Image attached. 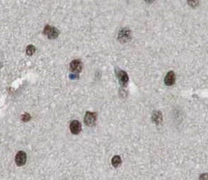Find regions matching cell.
Returning a JSON list of instances; mask_svg holds the SVG:
<instances>
[{
  "label": "cell",
  "instance_id": "cell-1",
  "mask_svg": "<svg viewBox=\"0 0 208 180\" xmlns=\"http://www.w3.org/2000/svg\"><path fill=\"white\" fill-rule=\"evenodd\" d=\"M43 33L49 39H55L60 35V31L58 28L49 25L45 26Z\"/></svg>",
  "mask_w": 208,
  "mask_h": 180
},
{
  "label": "cell",
  "instance_id": "cell-2",
  "mask_svg": "<svg viewBox=\"0 0 208 180\" xmlns=\"http://www.w3.org/2000/svg\"><path fill=\"white\" fill-rule=\"evenodd\" d=\"M97 121V114L91 111H86L84 116V124L89 127L95 126Z\"/></svg>",
  "mask_w": 208,
  "mask_h": 180
},
{
  "label": "cell",
  "instance_id": "cell-3",
  "mask_svg": "<svg viewBox=\"0 0 208 180\" xmlns=\"http://www.w3.org/2000/svg\"><path fill=\"white\" fill-rule=\"evenodd\" d=\"M27 160V155L24 151H19L15 157V162L19 167L23 166Z\"/></svg>",
  "mask_w": 208,
  "mask_h": 180
},
{
  "label": "cell",
  "instance_id": "cell-4",
  "mask_svg": "<svg viewBox=\"0 0 208 180\" xmlns=\"http://www.w3.org/2000/svg\"><path fill=\"white\" fill-rule=\"evenodd\" d=\"M69 70L73 73H79L82 70V63L79 60H72L69 65Z\"/></svg>",
  "mask_w": 208,
  "mask_h": 180
},
{
  "label": "cell",
  "instance_id": "cell-5",
  "mask_svg": "<svg viewBox=\"0 0 208 180\" xmlns=\"http://www.w3.org/2000/svg\"><path fill=\"white\" fill-rule=\"evenodd\" d=\"M69 129L72 134L78 135L79 134L81 131H82V124H81V123L79 121H72L70 123Z\"/></svg>",
  "mask_w": 208,
  "mask_h": 180
},
{
  "label": "cell",
  "instance_id": "cell-6",
  "mask_svg": "<svg viewBox=\"0 0 208 180\" xmlns=\"http://www.w3.org/2000/svg\"><path fill=\"white\" fill-rule=\"evenodd\" d=\"M118 40L121 43H126L131 38V33L128 29H122L118 34Z\"/></svg>",
  "mask_w": 208,
  "mask_h": 180
},
{
  "label": "cell",
  "instance_id": "cell-7",
  "mask_svg": "<svg viewBox=\"0 0 208 180\" xmlns=\"http://www.w3.org/2000/svg\"><path fill=\"white\" fill-rule=\"evenodd\" d=\"M117 77L118 78V80H119L120 84L122 86H126L128 85L129 82V77L126 72L123 71V70H118Z\"/></svg>",
  "mask_w": 208,
  "mask_h": 180
},
{
  "label": "cell",
  "instance_id": "cell-8",
  "mask_svg": "<svg viewBox=\"0 0 208 180\" xmlns=\"http://www.w3.org/2000/svg\"><path fill=\"white\" fill-rule=\"evenodd\" d=\"M176 82V74L175 72L173 71L168 72L165 77H164V83L167 86H172L173 85L175 84Z\"/></svg>",
  "mask_w": 208,
  "mask_h": 180
},
{
  "label": "cell",
  "instance_id": "cell-9",
  "mask_svg": "<svg viewBox=\"0 0 208 180\" xmlns=\"http://www.w3.org/2000/svg\"><path fill=\"white\" fill-rule=\"evenodd\" d=\"M152 120L155 124L158 125L159 124H161V123L162 122V121H163V116H162V113L161 111H154L152 113Z\"/></svg>",
  "mask_w": 208,
  "mask_h": 180
},
{
  "label": "cell",
  "instance_id": "cell-10",
  "mask_svg": "<svg viewBox=\"0 0 208 180\" xmlns=\"http://www.w3.org/2000/svg\"><path fill=\"white\" fill-rule=\"evenodd\" d=\"M111 163L112 165L115 168H118V167L120 166V164L122 163V160L119 155H115L114 157L112 158L111 160Z\"/></svg>",
  "mask_w": 208,
  "mask_h": 180
},
{
  "label": "cell",
  "instance_id": "cell-11",
  "mask_svg": "<svg viewBox=\"0 0 208 180\" xmlns=\"http://www.w3.org/2000/svg\"><path fill=\"white\" fill-rule=\"evenodd\" d=\"M35 52H36V47H35L34 45H29L27 46V48H26V54H27L28 56H33V55L35 53Z\"/></svg>",
  "mask_w": 208,
  "mask_h": 180
},
{
  "label": "cell",
  "instance_id": "cell-12",
  "mask_svg": "<svg viewBox=\"0 0 208 180\" xmlns=\"http://www.w3.org/2000/svg\"><path fill=\"white\" fill-rule=\"evenodd\" d=\"M188 3L192 7H196L199 4V0H188Z\"/></svg>",
  "mask_w": 208,
  "mask_h": 180
},
{
  "label": "cell",
  "instance_id": "cell-13",
  "mask_svg": "<svg viewBox=\"0 0 208 180\" xmlns=\"http://www.w3.org/2000/svg\"><path fill=\"white\" fill-rule=\"evenodd\" d=\"M30 115L29 113H24L22 115V116H21V118H22V121L23 122H27V121H29L30 119Z\"/></svg>",
  "mask_w": 208,
  "mask_h": 180
},
{
  "label": "cell",
  "instance_id": "cell-14",
  "mask_svg": "<svg viewBox=\"0 0 208 180\" xmlns=\"http://www.w3.org/2000/svg\"><path fill=\"white\" fill-rule=\"evenodd\" d=\"M200 179H208V174H203L200 175Z\"/></svg>",
  "mask_w": 208,
  "mask_h": 180
},
{
  "label": "cell",
  "instance_id": "cell-15",
  "mask_svg": "<svg viewBox=\"0 0 208 180\" xmlns=\"http://www.w3.org/2000/svg\"><path fill=\"white\" fill-rule=\"evenodd\" d=\"M69 77L71 78V79H72V80H75V79L79 77V76L76 74H71L69 75Z\"/></svg>",
  "mask_w": 208,
  "mask_h": 180
},
{
  "label": "cell",
  "instance_id": "cell-16",
  "mask_svg": "<svg viewBox=\"0 0 208 180\" xmlns=\"http://www.w3.org/2000/svg\"><path fill=\"white\" fill-rule=\"evenodd\" d=\"M146 3H148V4H151V3H152V2H154L155 0H144Z\"/></svg>",
  "mask_w": 208,
  "mask_h": 180
}]
</instances>
